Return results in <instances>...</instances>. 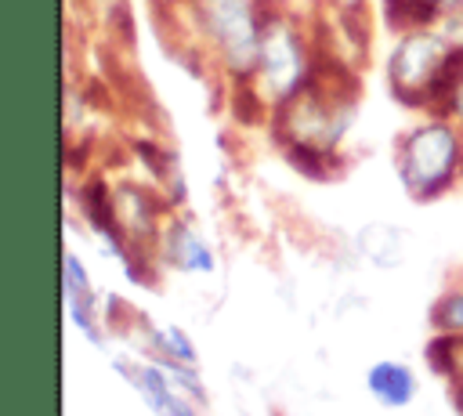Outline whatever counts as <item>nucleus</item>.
Instances as JSON below:
<instances>
[{
	"label": "nucleus",
	"mask_w": 463,
	"mask_h": 416,
	"mask_svg": "<svg viewBox=\"0 0 463 416\" xmlns=\"http://www.w3.org/2000/svg\"><path fill=\"white\" fill-rule=\"evenodd\" d=\"M116 199V221L119 232L130 239H152L156 235V221H159V203L152 199V192L137 188V184H119L112 192Z\"/></svg>",
	"instance_id": "obj_5"
},
{
	"label": "nucleus",
	"mask_w": 463,
	"mask_h": 416,
	"mask_svg": "<svg viewBox=\"0 0 463 416\" xmlns=\"http://www.w3.org/2000/svg\"><path fill=\"white\" fill-rule=\"evenodd\" d=\"M358 250L373 260V264H380V268H394V264H402V257H405V235L394 228V224H365L362 232H358Z\"/></svg>",
	"instance_id": "obj_8"
},
{
	"label": "nucleus",
	"mask_w": 463,
	"mask_h": 416,
	"mask_svg": "<svg viewBox=\"0 0 463 416\" xmlns=\"http://www.w3.org/2000/svg\"><path fill=\"white\" fill-rule=\"evenodd\" d=\"M61 271H65V304H69L72 318L98 340V329H94V318H90V282H87V271L76 260V253L61 257Z\"/></svg>",
	"instance_id": "obj_9"
},
{
	"label": "nucleus",
	"mask_w": 463,
	"mask_h": 416,
	"mask_svg": "<svg viewBox=\"0 0 463 416\" xmlns=\"http://www.w3.org/2000/svg\"><path fill=\"white\" fill-rule=\"evenodd\" d=\"M257 7H260V0H257ZM260 18H264V33H260V54H257V69H253V87L260 90V98L268 105L282 109L311 80L307 43H304L300 29L282 11L260 7Z\"/></svg>",
	"instance_id": "obj_3"
},
{
	"label": "nucleus",
	"mask_w": 463,
	"mask_h": 416,
	"mask_svg": "<svg viewBox=\"0 0 463 416\" xmlns=\"http://www.w3.org/2000/svg\"><path fill=\"white\" fill-rule=\"evenodd\" d=\"M430 322L438 326V329H463V293H449V297H441L438 304H434V311H430Z\"/></svg>",
	"instance_id": "obj_12"
},
{
	"label": "nucleus",
	"mask_w": 463,
	"mask_h": 416,
	"mask_svg": "<svg viewBox=\"0 0 463 416\" xmlns=\"http://www.w3.org/2000/svg\"><path fill=\"white\" fill-rule=\"evenodd\" d=\"M163 253L181 271H213V253L188 221H170L163 228Z\"/></svg>",
	"instance_id": "obj_6"
},
{
	"label": "nucleus",
	"mask_w": 463,
	"mask_h": 416,
	"mask_svg": "<svg viewBox=\"0 0 463 416\" xmlns=\"http://www.w3.org/2000/svg\"><path fill=\"white\" fill-rule=\"evenodd\" d=\"M427 362L438 369V373H452V336L441 333L427 344Z\"/></svg>",
	"instance_id": "obj_15"
},
{
	"label": "nucleus",
	"mask_w": 463,
	"mask_h": 416,
	"mask_svg": "<svg viewBox=\"0 0 463 416\" xmlns=\"http://www.w3.org/2000/svg\"><path fill=\"white\" fill-rule=\"evenodd\" d=\"M452 58V47L445 43L441 33H430V29H409L391 58H387V80H391V90L402 105H412V109H423L427 105V94L434 87V80L441 76L445 61Z\"/></svg>",
	"instance_id": "obj_4"
},
{
	"label": "nucleus",
	"mask_w": 463,
	"mask_h": 416,
	"mask_svg": "<svg viewBox=\"0 0 463 416\" xmlns=\"http://www.w3.org/2000/svg\"><path fill=\"white\" fill-rule=\"evenodd\" d=\"M441 4L438 0H383V22L398 33L409 29H430L441 18Z\"/></svg>",
	"instance_id": "obj_10"
},
{
	"label": "nucleus",
	"mask_w": 463,
	"mask_h": 416,
	"mask_svg": "<svg viewBox=\"0 0 463 416\" xmlns=\"http://www.w3.org/2000/svg\"><path fill=\"white\" fill-rule=\"evenodd\" d=\"M441 7H463V0H438Z\"/></svg>",
	"instance_id": "obj_17"
},
{
	"label": "nucleus",
	"mask_w": 463,
	"mask_h": 416,
	"mask_svg": "<svg viewBox=\"0 0 463 416\" xmlns=\"http://www.w3.org/2000/svg\"><path fill=\"white\" fill-rule=\"evenodd\" d=\"M282 152H286V163L297 166L304 177L326 181V177L336 174V159H333V152H326V148H315V145H304V141H286Z\"/></svg>",
	"instance_id": "obj_11"
},
{
	"label": "nucleus",
	"mask_w": 463,
	"mask_h": 416,
	"mask_svg": "<svg viewBox=\"0 0 463 416\" xmlns=\"http://www.w3.org/2000/svg\"><path fill=\"white\" fill-rule=\"evenodd\" d=\"M199 33L221 54L224 69L235 80H253L264 18L257 0H188Z\"/></svg>",
	"instance_id": "obj_2"
},
{
	"label": "nucleus",
	"mask_w": 463,
	"mask_h": 416,
	"mask_svg": "<svg viewBox=\"0 0 463 416\" xmlns=\"http://www.w3.org/2000/svg\"><path fill=\"white\" fill-rule=\"evenodd\" d=\"M438 33L445 36V43L452 51L463 54V7H445L441 18H438Z\"/></svg>",
	"instance_id": "obj_13"
},
{
	"label": "nucleus",
	"mask_w": 463,
	"mask_h": 416,
	"mask_svg": "<svg viewBox=\"0 0 463 416\" xmlns=\"http://www.w3.org/2000/svg\"><path fill=\"white\" fill-rule=\"evenodd\" d=\"M463 166V137L449 119L420 123L398 145V174L412 199L441 195Z\"/></svg>",
	"instance_id": "obj_1"
},
{
	"label": "nucleus",
	"mask_w": 463,
	"mask_h": 416,
	"mask_svg": "<svg viewBox=\"0 0 463 416\" xmlns=\"http://www.w3.org/2000/svg\"><path fill=\"white\" fill-rule=\"evenodd\" d=\"M156 336H159V347H163V351H170L177 362L192 365L195 351H192V344L184 340V333H181V329H174V326H170V329H163V333H156Z\"/></svg>",
	"instance_id": "obj_14"
},
{
	"label": "nucleus",
	"mask_w": 463,
	"mask_h": 416,
	"mask_svg": "<svg viewBox=\"0 0 463 416\" xmlns=\"http://www.w3.org/2000/svg\"><path fill=\"white\" fill-rule=\"evenodd\" d=\"M459 409H463V387H459Z\"/></svg>",
	"instance_id": "obj_18"
},
{
	"label": "nucleus",
	"mask_w": 463,
	"mask_h": 416,
	"mask_svg": "<svg viewBox=\"0 0 463 416\" xmlns=\"http://www.w3.org/2000/svg\"><path fill=\"white\" fill-rule=\"evenodd\" d=\"M365 383H369V391L376 394V402H383V405H391V409L409 405L412 394H416L412 373H409L405 365H398V362H376V365L369 369Z\"/></svg>",
	"instance_id": "obj_7"
},
{
	"label": "nucleus",
	"mask_w": 463,
	"mask_h": 416,
	"mask_svg": "<svg viewBox=\"0 0 463 416\" xmlns=\"http://www.w3.org/2000/svg\"><path fill=\"white\" fill-rule=\"evenodd\" d=\"M449 112L456 116V119H463V80L456 83V90H452V101H449Z\"/></svg>",
	"instance_id": "obj_16"
}]
</instances>
